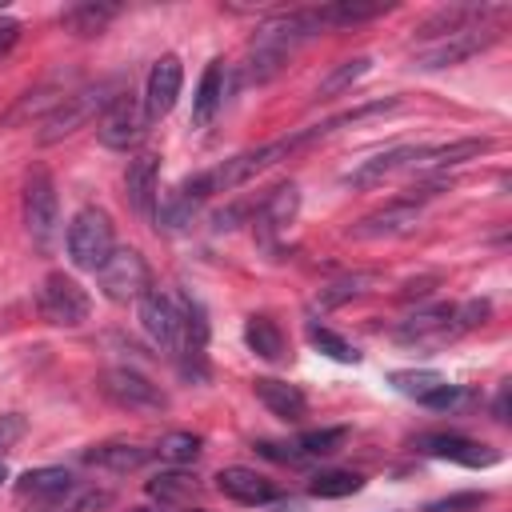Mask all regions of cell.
Here are the masks:
<instances>
[{"mask_svg": "<svg viewBox=\"0 0 512 512\" xmlns=\"http://www.w3.org/2000/svg\"><path fill=\"white\" fill-rule=\"evenodd\" d=\"M324 24H320V16H316V8H300V12H284V16H276V20H268L264 28H256V36H252V44H248V80L252 84H264V80H272L284 64H288V56L308 40V36H316Z\"/></svg>", "mask_w": 512, "mask_h": 512, "instance_id": "1", "label": "cell"}, {"mask_svg": "<svg viewBox=\"0 0 512 512\" xmlns=\"http://www.w3.org/2000/svg\"><path fill=\"white\" fill-rule=\"evenodd\" d=\"M316 140V132L312 128H304V132H292V136H280V140H268V144H260V148H248V152H236L232 160H224L216 172H212V188L216 192H232V188H240V184H248L252 176H260V172H268L272 164H280V160H288L296 148H304V144H312Z\"/></svg>", "mask_w": 512, "mask_h": 512, "instance_id": "2", "label": "cell"}, {"mask_svg": "<svg viewBox=\"0 0 512 512\" xmlns=\"http://www.w3.org/2000/svg\"><path fill=\"white\" fill-rule=\"evenodd\" d=\"M24 228L40 252H52V244L60 236V196H56V180L44 164H36L24 176Z\"/></svg>", "mask_w": 512, "mask_h": 512, "instance_id": "3", "label": "cell"}, {"mask_svg": "<svg viewBox=\"0 0 512 512\" xmlns=\"http://www.w3.org/2000/svg\"><path fill=\"white\" fill-rule=\"evenodd\" d=\"M64 248H68V260L80 268V272H100V264L112 256L116 248V236H112V220L104 208H80L64 232Z\"/></svg>", "mask_w": 512, "mask_h": 512, "instance_id": "4", "label": "cell"}, {"mask_svg": "<svg viewBox=\"0 0 512 512\" xmlns=\"http://www.w3.org/2000/svg\"><path fill=\"white\" fill-rule=\"evenodd\" d=\"M112 92V84L108 80H100V84H88V88H76V92H68L60 104H52V112L44 116V132H40V140L44 144H56L60 136H72L80 124H88L96 112L104 116V108L120 96H108Z\"/></svg>", "mask_w": 512, "mask_h": 512, "instance_id": "5", "label": "cell"}, {"mask_svg": "<svg viewBox=\"0 0 512 512\" xmlns=\"http://www.w3.org/2000/svg\"><path fill=\"white\" fill-rule=\"evenodd\" d=\"M36 312L52 328H80L88 320V312H92V300H88V292L72 276L48 272L40 292H36Z\"/></svg>", "mask_w": 512, "mask_h": 512, "instance_id": "6", "label": "cell"}, {"mask_svg": "<svg viewBox=\"0 0 512 512\" xmlns=\"http://www.w3.org/2000/svg\"><path fill=\"white\" fill-rule=\"evenodd\" d=\"M96 284L112 304H128V300H140L152 288V272H148V260L136 248H112V256L96 272Z\"/></svg>", "mask_w": 512, "mask_h": 512, "instance_id": "7", "label": "cell"}, {"mask_svg": "<svg viewBox=\"0 0 512 512\" xmlns=\"http://www.w3.org/2000/svg\"><path fill=\"white\" fill-rule=\"evenodd\" d=\"M100 392L116 408H128V412H144V416L168 412V392L156 380H148L144 372H136V368H108L100 376Z\"/></svg>", "mask_w": 512, "mask_h": 512, "instance_id": "8", "label": "cell"}, {"mask_svg": "<svg viewBox=\"0 0 512 512\" xmlns=\"http://www.w3.org/2000/svg\"><path fill=\"white\" fill-rule=\"evenodd\" d=\"M488 44H496V32L476 24V28H464V32H448V36H436V40H424L416 52H412V68L420 72H436V68H452L476 52H484Z\"/></svg>", "mask_w": 512, "mask_h": 512, "instance_id": "9", "label": "cell"}, {"mask_svg": "<svg viewBox=\"0 0 512 512\" xmlns=\"http://www.w3.org/2000/svg\"><path fill=\"white\" fill-rule=\"evenodd\" d=\"M136 316H140V328L144 336L168 352V356H180L184 348V324H180V308L172 296H164L160 288H148L140 300H136Z\"/></svg>", "mask_w": 512, "mask_h": 512, "instance_id": "10", "label": "cell"}, {"mask_svg": "<svg viewBox=\"0 0 512 512\" xmlns=\"http://www.w3.org/2000/svg\"><path fill=\"white\" fill-rule=\"evenodd\" d=\"M460 320H456V304H432V308H420L412 312L400 328H396V340L404 348H420V352H432V348H444L452 336H460Z\"/></svg>", "mask_w": 512, "mask_h": 512, "instance_id": "11", "label": "cell"}, {"mask_svg": "<svg viewBox=\"0 0 512 512\" xmlns=\"http://www.w3.org/2000/svg\"><path fill=\"white\" fill-rule=\"evenodd\" d=\"M100 144L104 148H136L148 132V112H144V100L132 96V92H120L104 116H100Z\"/></svg>", "mask_w": 512, "mask_h": 512, "instance_id": "12", "label": "cell"}, {"mask_svg": "<svg viewBox=\"0 0 512 512\" xmlns=\"http://www.w3.org/2000/svg\"><path fill=\"white\" fill-rule=\"evenodd\" d=\"M212 192H216V188H212V172H196V176L180 180V184L164 196V204L156 208V228H164V232H184V228L196 220V212L208 204Z\"/></svg>", "mask_w": 512, "mask_h": 512, "instance_id": "13", "label": "cell"}, {"mask_svg": "<svg viewBox=\"0 0 512 512\" xmlns=\"http://www.w3.org/2000/svg\"><path fill=\"white\" fill-rule=\"evenodd\" d=\"M180 88H184V64L180 56H160L152 68H148V80H144V112L148 120H160L176 108L180 100Z\"/></svg>", "mask_w": 512, "mask_h": 512, "instance_id": "14", "label": "cell"}, {"mask_svg": "<svg viewBox=\"0 0 512 512\" xmlns=\"http://www.w3.org/2000/svg\"><path fill=\"white\" fill-rule=\"evenodd\" d=\"M416 224H420V204L416 200H396V204L356 220L348 228V236L352 240H396V236H408Z\"/></svg>", "mask_w": 512, "mask_h": 512, "instance_id": "15", "label": "cell"}, {"mask_svg": "<svg viewBox=\"0 0 512 512\" xmlns=\"http://www.w3.org/2000/svg\"><path fill=\"white\" fill-rule=\"evenodd\" d=\"M216 488H220L228 500H236V504H252V508L276 500V484H272L268 476H260L256 468H240V464L220 468V472H216Z\"/></svg>", "mask_w": 512, "mask_h": 512, "instance_id": "16", "label": "cell"}, {"mask_svg": "<svg viewBox=\"0 0 512 512\" xmlns=\"http://www.w3.org/2000/svg\"><path fill=\"white\" fill-rule=\"evenodd\" d=\"M156 184H160V156L156 152H140L136 160H128V172H124V196L128 204L148 216L156 208Z\"/></svg>", "mask_w": 512, "mask_h": 512, "instance_id": "17", "label": "cell"}, {"mask_svg": "<svg viewBox=\"0 0 512 512\" xmlns=\"http://www.w3.org/2000/svg\"><path fill=\"white\" fill-rule=\"evenodd\" d=\"M252 392H256V400H260L272 416H280V420H288V424H296V420L308 416V400H304V392H300L296 384H288V380L260 376V380H252Z\"/></svg>", "mask_w": 512, "mask_h": 512, "instance_id": "18", "label": "cell"}, {"mask_svg": "<svg viewBox=\"0 0 512 512\" xmlns=\"http://www.w3.org/2000/svg\"><path fill=\"white\" fill-rule=\"evenodd\" d=\"M428 456H440V460H452V464H464V468H488L496 464V452L468 440V436H452V432H440V436H424L420 444Z\"/></svg>", "mask_w": 512, "mask_h": 512, "instance_id": "19", "label": "cell"}, {"mask_svg": "<svg viewBox=\"0 0 512 512\" xmlns=\"http://www.w3.org/2000/svg\"><path fill=\"white\" fill-rule=\"evenodd\" d=\"M416 156H420V148L400 144V148L376 152L372 160H364V164H360L356 172H348L344 180H348L352 188H372V184H380L384 176H392V172H400V168H412V164H416Z\"/></svg>", "mask_w": 512, "mask_h": 512, "instance_id": "20", "label": "cell"}, {"mask_svg": "<svg viewBox=\"0 0 512 512\" xmlns=\"http://www.w3.org/2000/svg\"><path fill=\"white\" fill-rule=\"evenodd\" d=\"M296 212H300V188H296V184H280V188H272V196L260 204V220H256L260 236L272 240V236L288 232V224L296 220Z\"/></svg>", "mask_w": 512, "mask_h": 512, "instance_id": "21", "label": "cell"}, {"mask_svg": "<svg viewBox=\"0 0 512 512\" xmlns=\"http://www.w3.org/2000/svg\"><path fill=\"white\" fill-rule=\"evenodd\" d=\"M224 60H208V68H204V76H200V84H196V96H192V124L196 128H208L212 124V116L220 112V104H224Z\"/></svg>", "mask_w": 512, "mask_h": 512, "instance_id": "22", "label": "cell"}, {"mask_svg": "<svg viewBox=\"0 0 512 512\" xmlns=\"http://www.w3.org/2000/svg\"><path fill=\"white\" fill-rule=\"evenodd\" d=\"M16 492L24 500H64V496L76 492V480L64 468H28L16 480Z\"/></svg>", "mask_w": 512, "mask_h": 512, "instance_id": "23", "label": "cell"}, {"mask_svg": "<svg viewBox=\"0 0 512 512\" xmlns=\"http://www.w3.org/2000/svg\"><path fill=\"white\" fill-rule=\"evenodd\" d=\"M488 148H492V140H456V144H440V148H420L412 168L416 172H444V168L464 164V160H472V156H480Z\"/></svg>", "mask_w": 512, "mask_h": 512, "instance_id": "24", "label": "cell"}, {"mask_svg": "<svg viewBox=\"0 0 512 512\" xmlns=\"http://www.w3.org/2000/svg\"><path fill=\"white\" fill-rule=\"evenodd\" d=\"M148 460V448L140 444H124V440H112V444H92L84 452V464L92 468H108V472H132Z\"/></svg>", "mask_w": 512, "mask_h": 512, "instance_id": "25", "label": "cell"}, {"mask_svg": "<svg viewBox=\"0 0 512 512\" xmlns=\"http://www.w3.org/2000/svg\"><path fill=\"white\" fill-rule=\"evenodd\" d=\"M244 344L260 356V360H284V336L276 328L272 316H248L244 324Z\"/></svg>", "mask_w": 512, "mask_h": 512, "instance_id": "26", "label": "cell"}, {"mask_svg": "<svg viewBox=\"0 0 512 512\" xmlns=\"http://www.w3.org/2000/svg\"><path fill=\"white\" fill-rule=\"evenodd\" d=\"M120 8L116 4H92V0H84V4H72V8H64V28H72L76 36H96V32H104L108 28V20L116 16Z\"/></svg>", "mask_w": 512, "mask_h": 512, "instance_id": "27", "label": "cell"}, {"mask_svg": "<svg viewBox=\"0 0 512 512\" xmlns=\"http://www.w3.org/2000/svg\"><path fill=\"white\" fill-rule=\"evenodd\" d=\"M368 68H372V56H352V60H344V64H336L324 80H320V88H316V96L320 100H328V96H340V92H348L360 76H368Z\"/></svg>", "mask_w": 512, "mask_h": 512, "instance_id": "28", "label": "cell"}, {"mask_svg": "<svg viewBox=\"0 0 512 512\" xmlns=\"http://www.w3.org/2000/svg\"><path fill=\"white\" fill-rule=\"evenodd\" d=\"M380 12H388V4H356V0H340V4H324V8H316V16H320V24L328 28H344V24H360V20H372V16H380Z\"/></svg>", "mask_w": 512, "mask_h": 512, "instance_id": "29", "label": "cell"}, {"mask_svg": "<svg viewBox=\"0 0 512 512\" xmlns=\"http://www.w3.org/2000/svg\"><path fill=\"white\" fill-rule=\"evenodd\" d=\"M388 384L396 388V392H404V396H412V400H420V404H428V396L444 384V376L440 372H428V368H404V372H392L388 376Z\"/></svg>", "mask_w": 512, "mask_h": 512, "instance_id": "30", "label": "cell"}, {"mask_svg": "<svg viewBox=\"0 0 512 512\" xmlns=\"http://www.w3.org/2000/svg\"><path fill=\"white\" fill-rule=\"evenodd\" d=\"M360 476L356 472H340V468H332V472H320V476H312V484H308V492L312 496H320V500H340V496H352V492H360Z\"/></svg>", "mask_w": 512, "mask_h": 512, "instance_id": "31", "label": "cell"}, {"mask_svg": "<svg viewBox=\"0 0 512 512\" xmlns=\"http://www.w3.org/2000/svg\"><path fill=\"white\" fill-rule=\"evenodd\" d=\"M308 340H312V348L324 352L328 360H340V364H356V360H360V352H356L344 336H336L332 328H324V324H308Z\"/></svg>", "mask_w": 512, "mask_h": 512, "instance_id": "32", "label": "cell"}, {"mask_svg": "<svg viewBox=\"0 0 512 512\" xmlns=\"http://www.w3.org/2000/svg\"><path fill=\"white\" fill-rule=\"evenodd\" d=\"M156 452L168 464H196L200 460V436H192V432H168Z\"/></svg>", "mask_w": 512, "mask_h": 512, "instance_id": "33", "label": "cell"}, {"mask_svg": "<svg viewBox=\"0 0 512 512\" xmlns=\"http://www.w3.org/2000/svg\"><path fill=\"white\" fill-rule=\"evenodd\" d=\"M344 440H348V428H320V432H304L296 440V452L300 456H332Z\"/></svg>", "mask_w": 512, "mask_h": 512, "instance_id": "34", "label": "cell"}, {"mask_svg": "<svg viewBox=\"0 0 512 512\" xmlns=\"http://www.w3.org/2000/svg\"><path fill=\"white\" fill-rule=\"evenodd\" d=\"M192 488H196V480H192V476H184V472H164V476H152V480H148V492H152L156 500H164V504H172V500L188 496Z\"/></svg>", "mask_w": 512, "mask_h": 512, "instance_id": "35", "label": "cell"}, {"mask_svg": "<svg viewBox=\"0 0 512 512\" xmlns=\"http://www.w3.org/2000/svg\"><path fill=\"white\" fill-rule=\"evenodd\" d=\"M372 276H344V280H336V284H328L324 292H320V304H340V300H348V296H356V292H364V284H368Z\"/></svg>", "mask_w": 512, "mask_h": 512, "instance_id": "36", "label": "cell"}, {"mask_svg": "<svg viewBox=\"0 0 512 512\" xmlns=\"http://www.w3.org/2000/svg\"><path fill=\"white\" fill-rule=\"evenodd\" d=\"M24 432H28V420H24L20 412H4V416H0V460H4V452H8Z\"/></svg>", "mask_w": 512, "mask_h": 512, "instance_id": "37", "label": "cell"}, {"mask_svg": "<svg viewBox=\"0 0 512 512\" xmlns=\"http://www.w3.org/2000/svg\"><path fill=\"white\" fill-rule=\"evenodd\" d=\"M16 40H20V20H8V16H4V20H0V52L12 48Z\"/></svg>", "mask_w": 512, "mask_h": 512, "instance_id": "38", "label": "cell"}, {"mask_svg": "<svg viewBox=\"0 0 512 512\" xmlns=\"http://www.w3.org/2000/svg\"><path fill=\"white\" fill-rule=\"evenodd\" d=\"M484 496H452V500H444V504H432V512H448V508H464V504H480Z\"/></svg>", "mask_w": 512, "mask_h": 512, "instance_id": "39", "label": "cell"}, {"mask_svg": "<svg viewBox=\"0 0 512 512\" xmlns=\"http://www.w3.org/2000/svg\"><path fill=\"white\" fill-rule=\"evenodd\" d=\"M0 480H8V468H4V460H0Z\"/></svg>", "mask_w": 512, "mask_h": 512, "instance_id": "40", "label": "cell"}, {"mask_svg": "<svg viewBox=\"0 0 512 512\" xmlns=\"http://www.w3.org/2000/svg\"><path fill=\"white\" fill-rule=\"evenodd\" d=\"M128 512H152V508H128Z\"/></svg>", "mask_w": 512, "mask_h": 512, "instance_id": "41", "label": "cell"}, {"mask_svg": "<svg viewBox=\"0 0 512 512\" xmlns=\"http://www.w3.org/2000/svg\"><path fill=\"white\" fill-rule=\"evenodd\" d=\"M192 512H204V508H192Z\"/></svg>", "mask_w": 512, "mask_h": 512, "instance_id": "42", "label": "cell"}]
</instances>
